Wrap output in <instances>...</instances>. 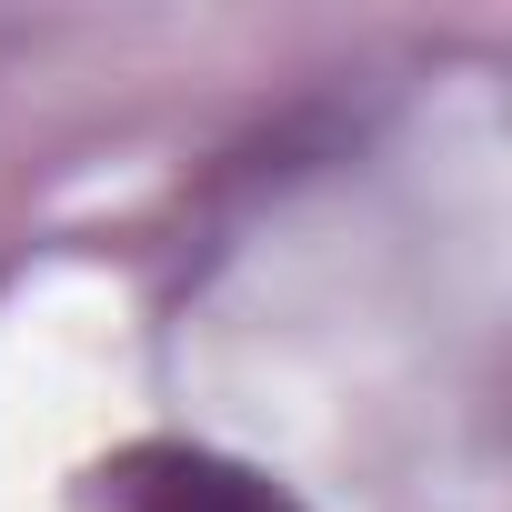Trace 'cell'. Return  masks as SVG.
<instances>
[{
  "label": "cell",
  "mask_w": 512,
  "mask_h": 512,
  "mask_svg": "<svg viewBox=\"0 0 512 512\" xmlns=\"http://www.w3.org/2000/svg\"><path fill=\"white\" fill-rule=\"evenodd\" d=\"M111 502L121 512H302L282 482H262L251 462L191 452V442H151L111 462Z\"/></svg>",
  "instance_id": "6da1fadb"
}]
</instances>
